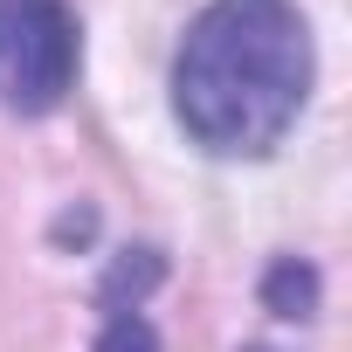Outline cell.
Wrapping results in <instances>:
<instances>
[{
  "instance_id": "1",
  "label": "cell",
  "mask_w": 352,
  "mask_h": 352,
  "mask_svg": "<svg viewBox=\"0 0 352 352\" xmlns=\"http://www.w3.org/2000/svg\"><path fill=\"white\" fill-rule=\"evenodd\" d=\"M311 21L290 0H214L173 56V111L214 159H263L311 104Z\"/></svg>"
},
{
  "instance_id": "2",
  "label": "cell",
  "mask_w": 352,
  "mask_h": 352,
  "mask_svg": "<svg viewBox=\"0 0 352 352\" xmlns=\"http://www.w3.org/2000/svg\"><path fill=\"white\" fill-rule=\"evenodd\" d=\"M83 35L63 0H0V104L42 118L76 90Z\"/></svg>"
},
{
  "instance_id": "3",
  "label": "cell",
  "mask_w": 352,
  "mask_h": 352,
  "mask_svg": "<svg viewBox=\"0 0 352 352\" xmlns=\"http://www.w3.org/2000/svg\"><path fill=\"white\" fill-rule=\"evenodd\" d=\"M263 297H270L276 318H311V304H318V276H311L304 263H276L270 283H263Z\"/></svg>"
},
{
  "instance_id": "4",
  "label": "cell",
  "mask_w": 352,
  "mask_h": 352,
  "mask_svg": "<svg viewBox=\"0 0 352 352\" xmlns=\"http://www.w3.org/2000/svg\"><path fill=\"white\" fill-rule=\"evenodd\" d=\"M90 352H159V331H152L145 311H111V324L97 331Z\"/></svg>"
}]
</instances>
